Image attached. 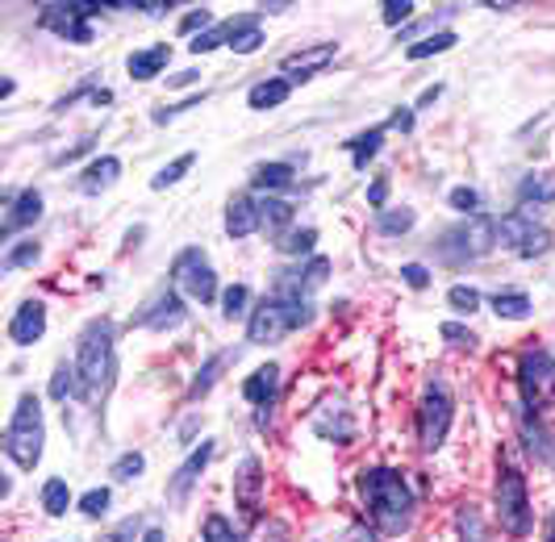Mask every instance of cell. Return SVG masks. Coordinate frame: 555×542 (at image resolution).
Masks as SVG:
<instances>
[{"label": "cell", "mask_w": 555, "mask_h": 542, "mask_svg": "<svg viewBox=\"0 0 555 542\" xmlns=\"http://www.w3.org/2000/svg\"><path fill=\"white\" fill-rule=\"evenodd\" d=\"M493 309H498V318H505V322H522V318H530V297L509 288V293L493 297Z\"/></svg>", "instance_id": "27"}, {"label": "cell", "mask_w": 555, "mask_h": 542, "mask_svg": "<svg viewBox=\"0 0 555 542\" xmlns=\"http://www.w3.org/2000/svg\"><path fill=\"white\" fill-rule=\"evenodd\" d=\"M196 163V155L193 151H189V155H180V159H171L164 167V171H159V176H155V180H151V189H171V184H180V180H184V171H189V167H193Z\"/></svg>", "instance_id": "34"}, {"label": "cell", "mask_w": 555, "mask_h": 542, "mask_svg": "<svg viewBox=\"0 0 555 542\" xmlns=\"http://www.w3.org/2000/svg\"><path fill=\"white\" fill-rule=\"evenodd\" d=\"M67 505H72V488H67V480H47L42 485V509L51 517H63L67 514Z\"/></svg>", "instance_id": "29"}, {"label": "cell", "mask_w": 555, "mask_h": 542, "mask_svg": "<svg viewBox=\"0 0 555 542\" xmlns=\"http://www.w3.org/2000/svg\"><path fill=\"white\" fill-rule=\"evenodd\" d=\"M109 501H113L109 488H88V492L80 496V509L88 517H105L109 514Z\"/></svg>", "instance_id": "41"}, {"label": "cell", "mask_w": 555, "mask_h": 542, "mask_svg": "<svg viewBox=\"0 0 555 542\" xmlns=\"http://www.w3.org/2000/svg\"><path fill=\"white\" fill-rule=\"evenodd\" d=\"M360 496L367 505V517L376 521V530L385 534H405L414 526V488L401 472L392 467H367L360 472Z\"/></svg>", "instance_id": "2"}, {"label": "cell", "mask_w": 555, "mask_h": 542, "mask_svg": "<svg viewBox=\"0 0 555 542\" xmlns=\"http://www.w3.org/2000/svg\"><path fill=\"white\" fill-rule=\"evenodd\" d=\"M385 201H389V180H376V184H372V189H367V205H372V209H380V214H385Z\"/></svg>", "instance_id": "50"}, {"label": "cell", "mask_w": 555, "mask_h": 542, "mask_svg": "<svg viewBox=\"0 0 555 542\" xmlns=\"http://www.w3.org/2000/svg\"><path fill=\"white\" fill-rule=\"evenodd\" d=\"M288 92H293V83L284 80V76H272V80L255 83L247 92V105L255 108V113H268V108H276L288 101Z\"/></svg>", "instance_id": "22"}, {"label": "cell", "mask_w": 555, "mask_h": 542, "mask_svg": "<svg viewBox=\"0 0 555 542\" xmlns=\"http://www.w3.org/2000/svg\"><path fill=\"white\" fill-rule=\"evenodd\" d=\"M142 467H146V460H142L139 451H130V455H121V460L113 463L109 476H113V480H121V485H126V480H139Z\"/></svg>", "instance_id": "40"}, {"label": "cell", "mask_w": 555, "mask_h": 542, "mask_svg": "<svg viewBox=\"0 0 555 542\" xmlns=\"http://www.w3.org/2000/svg\"><path fill=\"white\" fill-rule=\"evenodd\" d=\"M234 359V351H218L214 359H205V367L196 372V379H193V388H189V401H196V397H205L214 384H218V372H222L225 363Z\"/></svg>", "instance_id": "26"}, {"label": "cell", "mask_w": 555, "mask_h": 542, "mask_svg": "<svg viewBox=\"0 0 555 542\" xmlns=\"http://www.w3.org/2000/svg\"><path fill=\"white\" fill-rule=\"evenodd\" d=\"M259 230V201L250 192H238L230 205H225V234L230 238H250Z\"/></svg>", "instance_id": "18"}, {"label": "cell", "mask_w": 555, "mask_h": 542, "mask_svg": "<svg viewBox=\"0 0 555 542\" xmlns=\"http://www.w3.org/2000/svg\"><path fill=\"white\" fill-rule=\"evenodd\" d=\"M334 59V42H318V47H306V51L288 54L280 67H284V80H309V76H318L326 63Z\"/></svg>", "instance_id": "17"}, {"label": "cell", "mask_w": 555, "mask_h": 542, "mask_svg": "<svg viewBox=\"0 0 555 542\" xmlns=\"http://www.w3.org/2000/svg\"><path fill=\"white\" fill-rule=\"evenodd\" d=\"M443 338L451 343V347H468L473 351L476 347V334L468 330V325H455V322H443Z\"/></svg>", "instance_id": "45"}, {"label": "cell", "mask_w": 555, "mask_h": 542, "mask_svg": "<svg viewBox=\"0 0 555 542\" xmlns=\"http://www.w3.org/2000/svg\"><path fill=\"white\" fill-rule=\"evenodd\" d=\"M209 22H214V13H209V9H196V13H189V17L180 22V34H193V29H205Z\"/></svg>", "instance_id": "49"}, {"label": "cell", "mask_w": 555, "mask_h": 542, "mask_svg": "<svg viewBox=\"0 0 555 542\" xmlns=\"http://www.w3.org/2000/svg\"><path fill=\"white\" fill-rule=\"evenodd\" d=\"M451 209H460L464 217H476V214H480V192H476V189H455V192H451Z\"/></svg>", "instance_id": "43"}, {"label": "cell", "mask_w": 555, "mask_h": 542, "mask_svg": "<svg viewBox=\"0 0 555 542\" xmlns=\"http://www.w3.org/2000/svg\"><path fill=\"white\" fill-rule=\"evenodd\" d=\"M498 217L476 214L464 217L460 225H451L443 238H439V259L451 263V268H464V263H476L485 259L489 250H498Z\"/></svg>", "instance_id": "4"}, {"label": "cell", "mask_w": 555, "mask_h": 542, "mask_svg": "<svg viewBox=\"0 0 555 542\" xmlns=\"http://www.w3.org/2000/svg\"><path fill=\"white\" fill-rule=\"evenodd\" d=\"M451 417H455L451 384L435 372V376L426 379V388H422V401H417V442H422V451H439L443 447L447 430H451Z\"/></svg>", "instance_id": "5"}, {"label": "cell", "mask_w": 555, "mask_h": 542, "mask_svg": "<svg viewBox=\"0 0 555 542\" xmlns=\"http://www.w3.org/2000/svg\"><path fill=\"white\" fill-rule=\"evenodd\" d=\"M117 176H121V159H117V155H101V159H92L88 167H83L80 192L96 196V192L113 189V184H117Z\"/></svg>", "instance_id": "20"}, {"label": "cell", "mask_w": 555, "mask_h": 542, "mask_svg": "<svg viewBox=\"0 0 555 542\" xmlns=\"http://www.w3.org/2000/svg\"><path fill=\"white\" fill-rule=\"evenodd\" d=\"M247 300H250V293L243 288V284H230V288L222 293V318L225 322L243 318V313H247Z\"/></svg>", "instance_id": "36"}, {"label": "cell", "mask_w": 555, "mask_h": 542, "mask_svg": "<svg viewBox=\"0 0 555 542\" xmlns=\"http://www.w3.org/2000/svg\"><path fill=\"white\" fill-rule=\"evenodd\" d=\"M288 330H293V325H288L284 305H280L276 297H263L259 305H255V313H250V322H247V343H255V347H272V343H280Z\"/></svg>", "instance_id": "11"}, {"label": "cell", "mask_w": 555, "mask_h": 542, "mask_svg": "<svg viewBox=\"0 0 555 542\" xmlns=\"http://www.w3.org/2000/svg\"><path fill=\"white\" fill-rule=\"evenodd\" d=\"M313 243H318V230H313V225H306V230L284 234L276 246L284 250V255H313Z\"/></svg>", "instance_id": "35"}, {"label": "cell", "mask_w": 555, "mask_h": 542, "mask_svg": "<svg viewBox=\"0 0 555 542\" xmlns=\"http://www.w3.org/2000/svg\"><path fill=\"white\" fill-rule=\"evenodd\" d=\"M222 42H230V29L218 26V29H205V34H196L189 47H193V54H209L214 47H222Z\"/></svg>", "instance_id": "42"}, {"label": "cell", "mask_w": 555, "mask_h": 542, "mask_svg": "<svg viewBox=\"0 0 555 542\" xmlns=\"http://www.w3.org/2000/svg\"><path fill=\"white\" fill-rule=\"evenodd\" d=\"M518 384L527 397L530 413H543L547 405H555V359L547 351H527L518 363Z\"/></svg>", "instance_id": "8"}, {"label": "cell", "mask_w": 555, "mask_h": 542, "mask_svg": "<svg viewBox=\"0 0 555 542\" xmlns=\"http://www.w3.org/2000/svg\"><path fill=\"white\" fill-rule=\"evenodd\" d=\"M234 505L255 521L263 509V463L255 455H243L238 472H234Z\"/></svg>", "instance_id": "12"}, {"label": "cell", "mask_w": 555, "mask_h": 542, "mask_svg": "<svg viewBox=\"0 0 555 542\" xmlns=\"http://www.w3.org/2000/svg\"><path fill=\"white\" fill-rule=\"evenodd\" d=\"M380 142H385V126H376V130H367V134H360V138H351L347 142V151H351V159H356V167H367V159L380 151Z\"/></svg>", "instance_id": "28"}, {"label": "cell", "mask_w": 555, "mask_h": 542, "mask_svg": "<svg viewBox=\"0 0 555 542\" xmlns=\"http://www.w3.org/2000/svg\"><path fill=\"white\" fill-rule=\"evenodd\" d=\"M209 460H214V442H201L193 455L176 467V476L167 480V501H171V505H184V501H189V492H193V485L201 480V472L209 467Z\"/></svg>", "instance_id": "14"}, {"label": "cell", "mask_w": 555, "mask_h": 542, "mask_svg": "<svg viewBox=\"0 0 555 542\" xmlns=\"http://www.w3.org/2000/svg\"><path fill=\"white\" fill-rule=\"evenodd\" d=\"M139 526H142L139 517H126V521H121V526H113L101 542H134V539H139Z\"/></svg>", "instance_id": "47"}, {"label": "cell", "mask_w": 555, "mask_h": 542, "mask_svg": "<svg viewBox=\"0 0 555 542\" xmlns=\"http://www.w3.org/2000/svg\"><path fill=\"white\" fill-rule=\"evenodd\" d=\"M250 184L259 192L293 189V167H288V163H259V167L250 171Z\"/></svg>", "instance_id": "24"}, {"label": "cell", "mask_w": 555, "mask_h": 542, "mask_svg": "<svg viewBox=\"0 0 555 542\" xmlns=\"http://www.w3.org/2000/svg\"><path fill=\"white\" fill-rule=\"evenodd\" d=\"M42 442H47V426H42V405L38 397L26 392L13 417H9V430H4V455L17 463L22 472H34L42 463Z\"/></svg>", "instance_id": "3"}, {"label": "cell", "mask_w": 555, "mask_h": 542, "mask_svg": "<svg viewBox=\"0 0 555 542\" xmlns=\"http://www.w3.org/2000/svg\"><path fill=\"white\" fill-rule=\"evenodd\" d=\"M410 13H414V0H385V13L380 17H385V26H401Z\"/></svg>", "instance_id": "46"}, {"label": "cell", "mask_w": 555, "mask_h": 542, "mask_svg": "<svg viewBox=\"0 0 555 542\" xmlns=\"http://www.w3.org/2000/svg\"><path fill=\"white\" fill-rule=\"evenodd\" d=\"M4 205H9V214H4V230H0V238L9 243L17 230H26V225H34V221L42 217V192L26 189L22 196L4 192Z\"/></svg>", "instance_id": "16"}, {"label": "cell", "mask_w": 555, "mask_h": 542, "mask_svg": "<svg viewBox=\"0 0 555 542\" xmlns=\"http://www.w3.org/2000/svg\"><path fill=\"white\" fill-rule=\"evenodd\" d=\"M326 275H331V259H322V255H313L306 268H301V280H306L309 288H318V284H326Z\"/></svg>", "instance_id": "44"}, {"label": "cell", "mask_w": 555, "mask_h": 542, "mask_svg": "<svg viewBox=\"0 0 555 542\" xmlns=\"http://www.w3.org/2000/svg\"><path fill=\"white\" fill-rule=\"evenodd\" d=\"M455 47V34L451 29H439V34H430V38H422V42H414L410 51H405V59L410 63H417V59H430V54H443Z\"/></svg>", "instance_id": "30"}, {"label": "cell", "mask_w": 555, "mask_h": 542, "mask_svg": "<svg viewBox=\"0 0 555 542\" xmlns=\"http://www.w3.org/2000/svg\"><path fill=\"white\" fill-rule=\"evenodd\" d=\"M42 334H47V305L42 300L17 305V313L9 318V343L13 347H34Z\"/></svg>", "instance_id": "15"}, {"label": "cell", "mask_w": 555, "mask_h": 542, "mask_svg": "<svg viewBox=\"0 0 555 542\" xmlns=\"http://www.w3.org/2000/svg\"><path fill=\"white\" fill-rule=\"evenodd\" d=\"M230 29V51L234 54H255L259 51V42H263V29H259V13H243V17H230L225 22Z\"/></svg>", "instance_id": "19"}, {"label": "cell", "mask_w": 555, "mask_h": 542, "mask_svg": "<svg viewBox=\"0 0 555 542\" xmlns=\"http://www.w3.org/2000/svg\"><path fill=\"white\" fill-rule=\"evenodd\" d=\"M167 59H171V47L159 42V47H151V51H134L126 67H130V76H134V80H155V76L167 67Z\"/></svg>", "instance_id": "23"}, {"label": "cell", "mask_w": 555, "mask_h": 542, "mask_svg": "<svg viewBox=\"0 0 555 542\" xmlns=\"http://www.w3.org/2000/svg\"><path fill=\"white\" fill-rule=\"evenodd\" d=\"M205 542H247L222 514H209L205 517Z\"/></svg>", "instance_id": "37"}, {"label": "cell", "mask_w": 555, "mask_h": 542, "mask_svg": "<svg viewBox=\"0 0 555 542\" xmlns=\"http://www.w3.org/2000/svg\"><path fill=\"white\" fill-rule=\"evenodd\" d=\"M276 388H280V367H276V363H268V367H259L255 376H247V384H243V397H247L250 405L268 409L272 401H276Z\"/></svg>", "instance_id": "21"}, {"label": "cell", "mask_w": 555, "mask_h": 542, "mask_svg": "<svg viewBox=\"0 0 555 542\" xmlns=\"http://www.w3.org/2000/svg\"><path fill=\"white\" fill-rule=\"evenodd\" d=\"M268 534H272V542H288V526L272 521V526H268Z\"/></svg>", "instance_id": "53"}, {"label": "cell", "mask_w": 555, "mask_h": 542, "mask_svg": "<svg viewBox=\"0 0 555 542\" xmlns=\"http://www.w3.org/2000/svg\"><path fill=\"white\" fill-rule=\"evenodd\" d=\"M389 126L392 130H401V134H410V130H414V108H397Z\"/></svg>", "instance_id": "51"}, {"label": "cell", "mask_w": 555, "mask_h": 542, "mask_svg": "<svg viewBox=\"0 0 555 542\" xmlns=\"http://www.w3.org/2000/svg\"><path fill=\"white\" fill-rule=\"evenodd\" d=\"M171 280H176V288H184V293L193 300H201V305L218 300V275H214V268H209V259H205L201 246H189V250L176 255Z\"/></svg>", "instance_id": "9"}, {"label": "cell", "mask_w": 555, "mask_h": 542, "mask_svg": "<svg viewBox=\"0 0 555 542\" xmlns=\"http://www.w3.org/2000/svg\"><path fill=\"white\" fill-rule=\"evenodd\" d=\"M142 542H164V530H159V526H151V530L142 534Z\"/></svg>", "instance_id": "55"}, {"label": "cell", "mask_w": 555, "mask_h": 542, "mask_svg": "<svg viewBox=\"0 0 555 542\" xmlns=\"http://www.w3.org/2000/svg\"><path fill=\"white\" fill-rule=\"evenodd\" d=\"M288 221H293V205H288V201H280V196H259V230L280 234Z\"/></svg>", "instance_id": "25"}, {"label": "cell", "mask_w": 555, "mask_h": 542, "mask_svg": "<svg viewBox=\"0 0 555 542\" xmlns=\"http://www.w3.org/2000/svg\"><path fill=\"white\" fill-rule=\"evenodd\" d=\"M414 221H417L414 209H385V214L376 217L380 234H389V238H397V234H410V230H414Z\"/></svg>", "instance_id": "31"}, {"label": "cell", "mask_w": 555, "mask_h": 542, "mask_svg": "<svg viewBox=\"0 0 555 542\" xmlns=\"http://www.w3.org/2000/svg\"><path fill=\"white\" fill-rule=\"evenodd\" d=\"M447 305H451L455 313H464V318H468V313H476V309H480V293H476V288H468V284H455V288L447 293Z\"/></svg>", "instance_id": "39"}, {"label": "cell", "mask_w": 555, "mask_h": 542, "mask_svg": "<svg viewBox=\"0 0 555 542\" xmlns=\"http://www.w3.org/2000/svg\"><path fill=\"white\" fill-rule=\"evenodd\" d=\"M184 318H189V309H184L180 293H176V288H164V293H159V297L151 300L139 318H134V325H142V330H155V334H167V330H176Z\"/></svg>", "instance_id": "13"}, {"label": "cell", "mask_w": 555, "mask_h": 542, "mask_svg": "<svg viewBox=\"0 0 555 542\" xmlns=\"http://www.w3.org/2000/svg\"><path fill=\"white\" fill-rule=\"evenodd\" d=\"M101 9H113V4H92V0H76V4H47L42 13H38V26L42 29H55L59 38H67V42H92V17L101 13Z\"/></svg>", "instance_id": "7"}, {"label": "cell", "mask_w": 555, "mask_h": 542, "mask_svg": "<svg viewBox=\"0 0 555 542\" xmlns=\"http://www.w3.org/2000/svg\"><path fill=\"white\" fill-rule=\"evenodd\" d=\"M117 334H113L109 318H92L80 330L76 343V376H80V397L83 405H101L109 397L113 376H117Z\"/></svg>", "instance_id": "1"}, {"label": "cell", "mask_w": 555, "mask_h": 542, "mask_svg": "<svg viewBox=\"0 0 555 542\" xmlns=\"http://www.w3.org/2000/svg\"><path fill=\"white\" fill-rule=\"evenodd\" d=\"M439 92H443V88H439V83H435V88H426V92H422V96H417V108H422V105H430V101H439Z\"/></svg>", "instance_id": "54"}, {"label": "cell", "mask_w": 555, "mask_h": 542, "mask_svg": "<svg viewBox=\"0 0 555 542\" xmlns=\"http://www.w3.org/2000/svg\"><path fill=\"white\" fill-rule=\"evenodd\" d=\"M493 501H498L501 530L514 534V539H527L530 534V492H527V476H522L514 463H501L498 467Z\"/></svg>", "instance_id": "6"}, {"label": "cell", "mask_w": 555, "mask_h": 542, "mask_svg": "<svg viewBox=\"0 0 555 542\" xmlns=\"http://www.w3.org/2000/svg\"><path fill=\"white\" fill-rule=\"evenodd\" d=\"M547 542H555V517H552V526H547Z\"/></svg>", "instance_id": "56"}, {"label": "cell", "mask_w": 555, "mask_h": 542, "mask_svg": "<svg viewBox=\"0 0 555 542\" xmlns=\"http://www.w3.org/2000/svg\"><path fill=\"white\" fill-rule=\"evenodd\" d=\"M498 243L501 246H514L522 259H534V255H547L552 246V234L534 221L530 209H514V214L498 217Z\"/></svg>", "instance_id": "10"}, {"label": "cell", "mask_w": 555, "mask_h": 542, "mask_svg": "<svg viewBox=\"0 0 555 542\" xmlns=\"http://www.w3.org/2000/svg\"><path fill=\"white\" fill-rule=\"evenodd\" d=\"M401 280H405L410 288H426V284H430V271L422 268V263H405V268H401Z\"/></svg>", "instance_id": "48"}, {"label": "cell", "mask_w": 555, "mask_h": 542, "mask_svg": "<svg viewBox=\"0 0 555 542\" xmlns=\"http://www.w3.org/2000/svg\"><path fill=\"white\" fill-rule=\"evenodd\" d=\"M80 392V376H76V363H59L55 376H51V397L55 401H67Z\"/></svg>", "instance_id": "32"}, {"label": "cell", "mask_w": 555, "mask_h": 542, "mask_svg": "<svg viewBox=\"0 0 555 542\" xmlns=\"http://www.w3.org/2000/svg\"><path fill=\"white\" fill-rule=\"evenodd\" d=\"M196 83V72H180V76H171V88H189Z\"/></svg>", "instance_id": "52"}, {"label": "cell", "mask_w": 555, "mask_h": 542, "mask_svg": "<svg viewBox=\"0 0 555 542\" xmlns=\"http://www.w3.org/2000/svg\"><path fill=\"white\" fill-rule=\"evenodd\" d=\"M518 201H522V209H527L530 201H534V205L555 201V184L552 180H543V176H527V180H522V189H518Z\"/></svg>", "instance_id": "33"}, {"label": "cell", "mask_w": 555, "mask_h": 542, "mask_svg": "<svg viewBox=\"0 0 555 542\" xmlns=\"http://www.w3.org/2000/svg\"><path fill=\"white\" fill-rule=\"evenodd\" d=\"M38 255H42V246H38V243H17V246H9V255H4V271L29 268V263H38Z\"/></svg>", "instance_id": "38"}]
</instances>
